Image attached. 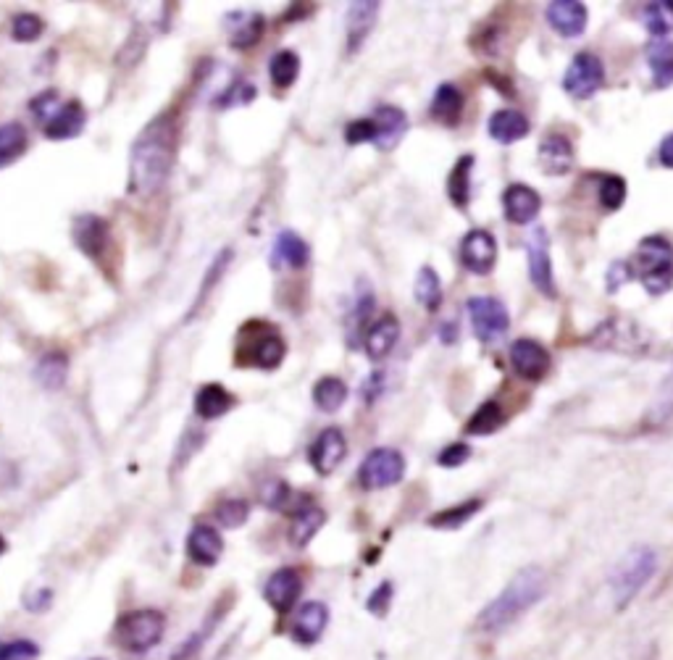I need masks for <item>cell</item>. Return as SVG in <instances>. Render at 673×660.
Masks as SVG:
<instances>
[{
    "label": "cell",
    "instance_id": "53",
    "mask_svg": "<svg viewBox=\"0 0 673 660\" xmlns=\"http://www.w3.org/2000/svg\"><path fill=\"white\" fill-rule=\"evenodd\" d=\"M390 600H392V584H382V587H379V590H376L374 595H371L369 608L374 613H379V616H382V613L387 611V605H390Z\"/></svg>",
    "mask_w": 673,
    "mask_h": 660
},
{
    "label": "cell",
    "instance_id": "33",
    "mask_svg": "<svg viewBox=\"0 0 673 660\" xmlns=\"http://www.w3.org/2000/svg\"><path fill=\"white\" fill-rule=\"evenodd\" d=\"M463 114V95L455 85H440L432 100V116L442 124H458Z\"/></svg>",
    "mask_w": 673,
    "mask_h": 660
},
{
    "label": "cell",
    "instance_id": "17",
    "mask_svg": "<svg viewBox=\"0 0 673 660\" xmlns=\"http://www.w3.org/2000/svg\"><path fill=\"white\" fill-rule=\"evenodd\" d=\"M550 27L563 37H579L589 22V11L579 0H555L545 11Z\"/></svg>",
    "mask_w": 673,
    "mask_h": 660
},
{
    "label": "cell",
    "instance_id": "55",
    "mask_svg": "<svg viewBox=\"0 0 673 660\" xmlns=\"http://www.w3.org/2000/svg\"><path fill=\"white\" fill-rule=\"evenodd\" d=\"M660 164L668 166V169H673V135H668L666 140L660 142Z\"/></svg>",
    "mask_w": 673,
    "mask_h": 660
},
{
    "label": "cell",
    "instance_id": "6",
    "mask_svg": "<svg viewBox=\"0 0 673 660\" xmlns=\"http://www.w3.org/2000/svg\"><path fill=\"white\" fill-rule=\"evenodd\" d=\"M589 345L597 350H613L624 355H645L652 345V337L639 327L637 321L629 319H605L600 327L592 332Z\"/></svg>",
    "mask_w": 673,
    "mask_h": 660
},
{
    "label": "cell",
    "instance_id": "39",
    "mask_svg": "<svg viewBox=\"0 0 673 660\" xmlns=\"http://www.w3.org/2000/svg\"><path fill=\"white\" fill-rule=\"evenodd\" d=\"M503 424H505V411L500 408V403L487 400V403H484L482 408H479V411L468 419L466 432L468 434H492V432H497Z\"/></svg>",
    "mask_w": 673,
    "mask_h": 660
},
{
    "label": "cell",
    "instance_id": "34",
    "mask_svg": "<svg viewBox=\"0 0 673 660\" xmlns=\"http://www.w3.org/2000/svg\"><path fill=\"white\" fill-rule=\"evenodd\" d=\"M24 150H27V129L19 121L0 124V169L14 164Z\"/></svg>",
    "mask_w": 673,
    "mask_h": 660
},
{
    "label": "cell",
    "instance_id": "35",
    "mask_svg": "<svg viewBox=\"0 0 673 660\" xmlns=\"http://www.w3.org/2000/svg\"><path fill=\"white\" fill-rule=\"evenodd\" d=\"M348 400V387L337 377H324L313 387V403L324 413H337Z\"/></svg>",
    "mask_w": 673,
    "mask_h": 660
},
{
    "label": "cell",
    "instance_id": "36",
    "mask_svg": "<svg viewBox=\"0 0 673 660\" xmlns=\"http://www.w3.org/2000/svg\"><path fill=\"white\" fill-rule=\"evenodd\" d=\"M471 166H474V156H463L447 179V195L458 208H466L471 198Z\"/></svg>",
    "mask_w": 673,
    "mask_h": 660
},
{
    "label": "cell",
    "instance_id": "42",
    "mask_svg": "<svg viewBox=\"0 0 673 660\" xmlns=\"http://www.w3.org/2000/svg\"><path fill=\"white\" fill-rule=\"evenodd\" d=\"M216 519H219V524L224 526V529H237V526H242L250 519V505L245 503V500H237V497L224 500V503L216 508Z\"/></svg>",
    "mask_w": 673,
    "mask_h": 660
},
{
    "label": "cell",
    "instance_id": "8",
    "mask_svg": "<svg viewBox=\"0 0 673 660\" xmlns=\"http://www.w3.org/2000/svg\"><path fill=\"white\" fill-rule=\"evenodd\" d=\"M468 319H471L476 337L487 342V345H495V342L503 340L508 327H511V316H508L505 303H500L497 298H489V295H479V298L468 300Z\"/></svg>",
    "mask_w": 673,
    "mask_h": 660
},
{
    "label": "cell",
    "instance_id": "43",
    "mask_svg": "<svg viewBox=\"0 0 673 660\" xmlns=\"http://www.w3.org/2000/svg\"><path fill=\"white\" fill-rule=\"evenodd\" d=\"M671 416H673V369L666 377V382H663V387L658 390V395H655V400H652L650 421H655V424H666Z\"/></svg>",
    "mask_w": 673,
    "mask_h": 660
},
{
    "label": "cell",
    "instance_id": "44",
    "mask_svg": "<svg viewBox=\"0 0 673 660\" xmlns=\"http://www.w3.org/2000/svg\"><path fill=\"white\" fill-rule=\"evenodd\" d=\"M45 22L37 14H16L14 22H11V35L19 43H32L37 37L43 35Z\"/></svg>",
    "mask_w": 673,
    "mask_h": 660
},
{
    "label": "cell",
    "instance_id": "56",
    "mask_svg": "<svg viewBox=\"0 0 673 660\" xmlns=\"http://www.w3.org/2000/svg\"><path fill=\"white\" fill-rule=\"evenodd\" d=\"M6 540H3V534H0V555H3V553H6Z\"/></svg>",
    "mask_w": 673,
    "mask_h": 660
},
{
    "label": "cell",
    "instance_id": "40",
    "mask_svg": "<svg viewBox=\"0 0 673 660\" xmlns=\"http://www.w3.org/2000/svg\"><path fill=\"white\" fill-rule=\"evenodd\" d=\"M642 22H645L647 32L652 37H663L673 29V3L671 0H660V3H650L642 11Z\"/></svg>",
    "mask_w": 673,
    "mask_h": 660
},
{
    "label": "cell",
    "instance_id": "30",
    "mask_svg": "<svg viewBox=\"0 0 673 660\" xmlns=\"http://www.w3.org/2000/svg\"><path fill=\"white\" fill-rule=\"evenodd\" d=\"M234 398L221 384H203L195 395V413L200 419H219L227 411H232Z\"/></svg>",
    "mask_w": 673,
    "mask_h": 660
},
{
    "label": "cell",
    "instance_id": "3",
    "mask_svg": "<svg viewBox=\"0 0 673 660\" xmlns=\"http://www.w3.org/2000/svg\"><path fill=\"white\" fill-rule=\"evenodd\" d=\"M658 568V555L652 547H634L629 553L616 563L613 574H610V590H613V600H616L618 611H624L626 605L645 590V584L650 582L652 574Z\"/></svg>",
    "mask_w": 673,
    "mask_h": 660
},
{
    "label": "cell",
    "instance_id": "18",
    "mask_svg": "<svg viewBox=\"0 0 673 660\" xmlns=\"http://www.w3.org/2000/svg\"><path fill=\"white\" fill-rule=\"evenodd\" d=\"M224 22H227L229 43L237 50H248L261 43L263 29H266V19L256 11H234V14H227Z\"/></svg>",
    "mask_w": 673,
    "mask_h": 660
},
{
    "label": "cell",
    "instance_id": "14",
    "mask_svg": "<svg viewBox=\"0 0 673 660\" xmlns=\"http://www.w3.org/2000/svg\"><path fill=\"white\" fill-rule=\"evenodd\" d=\"M311 466L319 471L321 476L332 474L342 461H345V455H348V440H345V434L337 426H326L324 432L313 440L311 445Z\"/></svg>",
    "mask_w": 673,
    "mask_h": 660
},
{
    "label": "cell",
    "instance_id": "10",
    "mask_svg": "<svg viewBox=\"0 0 673 660\" xmlns=\"http://www.w3.org/2000/svg\"><path fill=\"white\" fill-rule=\"evenodd\" d=\"M256 337H250L248 350H242L237 363H253L258 369H277L284 361L287 345H284L282 334L269 324H256Z\"/></svg>",
    "mask_w": 673,
    "mask_h": 660
},
{
    "label": "cell",
    "instance_id": "21",
    "mask_svg": "<svg viewBox=\"0 0 673 660\" xmlns=\"http://www.w3.org/2000/svg\"><path fill=\"white\" fill-rule=\"evenodd\" d=\"M187 553L198 566H216L224 555V540L213 526L200 524L187 537Z\"/></svg>",
    "mask_w": 673,
    "mask_h": 660
},
{
    "label": "cell",
    "instance_id": "50",
    "mask_svg": "<svg viewBox=\"0 0 673 660\" xmlns=\"http://www.w3.org/2000/svg\"><path fill=\"white\" fill-rule=\"evenodd\" d=\"M40 650L29 639H16L11 645H0V660H37Z\"/></svg>",
    "mask_w": 673,
    "mask_h": 660
},
{
    "label": "cell",
    "instance_id": "7",
    "mask_svg": "<svg viewBox=\"0 0 673 660\" xmlns=\"http://www.w3.org/2000/svg\"><path fill=\"white\" fill-rule=\"evenodd\" d=\"M405 476V458L392 448H376L363 458L358 482L363 490H387Z\"/></svg>",
    "mask_w": 673,
    "mask_h": 660
},
{
    "label": "cell",
    "instance_id": "32",
    "mask_svg": "<svg viewBox=\"0 0 673 660\" xmlns=\"http://www.w3.org/2000/svg\"><path fill=\"white\" fill-rule=\"evenodd\" d=\"M647 61H650L652 79L660 90L673 85V45L668 40H655L647 48Z\"/></svg>",
    "mask_w": 673,
    "mask_h": 660
},
{
    "label": "cell",
    "instance_id": "51",
    "mask_svg": "<svg viewBox=\"0 0 673 660\" xmlns=\"http://www.w3.org/2000/svg\"><path fill=\"white\" fill-rule=\"evenodd\" d=\"M468 455H471V448L468 445H463V442H455V445H447L445 450L440 453V466H445V469H458V466H463V463L468 461Z\"/></svg>",
    "mask_w": 673,
    "mask_h": 660
},
{
    "label": "cell",
    "instance_id": "52",
    "mask_svg": "<svg viewBox=\"0 0 673 660\" xmlns=\"http://www.w3.org/2000/svg\"><path fill=\"white\" fill-rule=\"evenodd\" d=\"M287 495H290V490H287V484L271 482V484H266V487H263L261 500L266 505H269V508H274V511H282L284 503H287Z\"/></svg>",
    "mask_w": 673,
    "mask_h": 660
},
{
    "label": "cell",
    "instance_id": "38",
    "mask_svg": "<svg viewBox=\"0 0 673 660\" xmlns=\"http://www.w3.org/2000/svg\"><path fill=\"white\" fill-rule=\"evenodd\" d=\"M269 74L274 87H279V90H287V87L295 85V79H298L300 74L298 53H292V50H279L277 56L269 61Z\"/></svg>",
    "mask_w": 673,
    "mask_h": 660
},
{
    "label": "cell",
    "instance_id": "22",
    "mask_svg": "<svg viewBox=\"0 0 673 660\" xmlns=\"http://www.w3.org/2000/svg\"><path fill=\"white\" fill-rule=\"evenodd\" d=\"M326 624H329V608L319 600H311V603L300 605V611L295 613V621H292V634L298 642L305 645H313L319 642L321 634H324Z\"/></svg>",
    "mask_w": 673,
    "mask_h": 660
},
{
    "label": "cell",
    "instance_id": "2",
    "mask_svg": "<svg viewBox=\"0 0 673 660\" xmlns=\"http://www.w3.org/2000/svg\"><path fill=\"white\" fill-rule=\"evenodd\" d=\"M547 595V579L545 571L537 566H529L518 571L511 582L505 584V590L492 600V603L479 613L476 626L487 634H497L516 624L518 618L529 613L534 605Z\"/></svg>",
    "mask_w": 673,
    "mask_h": 660
},
{
    "label": "cell",
    "instance_id": "37",
    "mask_svg": "<svg viewBox=\"0 0 673 660\" xmlns=\"http://www.w3.org/2000/svg\"><path fill=\"white\" fill-rule=\"evenodd\" d=\"M413 292H416V300L426 308V311H437V308H440L442 282L432 266H424V269L418 271L416 284H413Z\"/></svg>",
    "mask_w": 673,
    "mask_h": 660
},
{
    "label": "cell",
    "instance_id": "20",
    "mask_svg": "<svg viewBox=\"0 0 673 660\" xmlns=\"http://www.w3.org/2000/svg\"><path fill=\"white\" fill-rule=\"evenodd\" d=\"M311 261V248L298 232H282L271 248V266L274 269H303L305 263Z\"/></svg>",
    "mask_w": 673,
    "mask_h": 660
},
{
    "label": "cell",
    "instance_id": "19",
    "mask_svg": "<svg viewBox=\"0 0 673 660\" xmlns=\"http://www.w3.org/2000/svg\"><path fill=\"white\" fill-rule=\"evenodd\" d=\"M503 206L511 224H529L542 211V198H539V192L534 187L511 185L503 195Z\"/></svg>",
    "mask_w": 673,
    "mask_h": 660
},
{
    "label": "cell",
    "instance_id": "47",
    "mask_svg": "<svg viewBox=\"0 0 673 660\" xmlns=\"http://www.w3.org/2000/svg\"><path fill=\"white\" fill-rule=\"evenodd\" d=\"M61 106H64V103H61V95H58L56 90H45L43 95H37V98L29 103L35 119L43 121V124H48V121L58 114V108Z\"/></svg>",
    "mask_w": 673,
    "mask_h": 660
},
{
    "label": "cell",
    "instance_id": "28",
    "mask_svg": "<svg viewBox=\"0 0 673 660\" xmlns=\"http://www.w3.org/2000/svg\"><path fill=\"white\" fill-rule=\"evenodd\" d=\"M376 129H379V137H376V145L382 150H390L392 145L400 142V137L405 135L408 129V116L395 106H379L374 114Z\"/></svg>",
    "mask_w": 673,
    "mask_h": 660
},
{
    "label": "cell",
    "instance_id": "1",
    "mask_svg": "<svg viewBox=\"0 0 673 660\" xmlns=\"http://www.w3.org/2000/svg\"><path fill=\"white\" fill-rule=\"evenodd\" d=\"M179 129L171 114L153 119L142 129L129 156V192L140 198H153L171 174L177 158Z\"/></svg>",
    "mask_w": 673,
    "mask_h": 660
},
{
    "label": "cell",
    "instance_id": "45",
    "mask_svg": "<svg viewBox=\"0 0 673 660\" xmlns=\"http://www.w3.org/2000/svg\"><path fill=\"white\" fill-rule=\"evenodd\" d=\"M256 98V87L250 85V82H234L224 90V95L216 98V106L219 108H232V106H245L250 100Z\"/></svg>",
    "mask_w": 673,
    "mask_h": 660
},
{
    "label": "cell",
    "instance_id": "11",
    "mask_svg": "<svg viewBox=\"0 0 673 660\" xmlns=\"http://www.w3.org/2000/svg\"><path fill=\"white\" fill-rule=\"evenodd\" d=\"M526 258H529V274L532 282L542 295L555 298V279L553 263H550V240L542 227H537L526 240Z\"/></svg>",
    "mask_w": 673,
    "mask_h": 660
},
{
    "label": "cell",
    "instance_id": "15",
    "mask_svg": "<svg viewBox=\"0 0 673 660\" xmlns=\"http://www.w3.org/2000/svg\"><path fill=\"white\" fill-rule=\"evenodd\" d=\"M74 242L87 258H100L111 245V229L108 221L95 213H82L74 221Z\"/></svg>",
    "mask_w": 673,
    "mask_h": 660
},
{
    "label": "cell",
    "instance_id": "31",
    "mask_svg": "<svg viewBox=\"0 0 673 660\" xmlns=\"http://www.w3.org/2000/svg\"><path fill=\"white\" fill-rule=\"evenodd\" d=\"M35 377L45 390H61L69 377V358L64 353H45L37 361Z\"/></svg>",
    "mask_w": 673,
    "mask_h": 660
},
{
    "label": "cell",
    "instance_id": "12",
    "mask_svg": "<svg viewBox=\"0 0 673 660\" xmlns=\"http://www.w3.org/2000/svg\"><path fill=\"white\" fill-rule=\"evenodd\" d=\"M300 592H303V576L298 568H279L269 576V582L263 587L266 603L277 613H290L292 605L298 603Z\"/></svg>",
    "mask_w": 673,
    "mask_h": 660
},
{
    "label": "cell",
    "instance_id": "24",
    "mask_svg": "<svg viewBox=\"0 0 673 660\" xmlns=\"http://www.w3.org/2000/svg\"><path fill=\"white\" fill-rule=\"evenodd\" d=\"M87 124V114L82 103L71 100L58 108V114L45 124V137L50 140H71V137L82 135V129Z\"/></svg>",
    "mask_w": 673,
    "mask_h": 660
},
{
    "label": "cell",
    "instance_id": "5",
    "mask_svg": "<svg viewBox=\"0 0 673 660\" xmlns=\"http://www.w3.org/2000/svg\"><path fill=\"white\" fill-rule=\"evenodd\" d=\"M166 632V618L161 611H129L119 616L114 626L116 642L127 653H148L163 639Z\"/></svg>",
    "mask_w": 673,
    "mask_h": 660
},
{
    "label": "cell",
    "instance_id": "13",
    "mask_svg": "<svg viewBox=\"0 0 673 660\" xmlns=\"http://www.w3.org/2000/svg\"><path fill=\"white\" fill-rule=\"evenodd\" d=\"M511 366L526 382H539L550 371V353L537 340H516L511 348Z\"/></svg>",
    "mask_w": 673,
    "mask_h": 660
},
{
    "label": "cell",
    "instance_id": "54",
    "mask_svg": "<svg viewBox=\"0 0 673 660\" xmlns=\"http://www.w3.org/2000/svg\"><path fill=\"white\" fill-rule=\"evenodd\" d=\"M53 600V592L50 590H40L35 597H24V605H27L32 613H40L48 608V603Z\"/></svg>",
    "mask_w": 673,
    "mask_h": 660
},
{
    "label": "cell",
    "instance_id": "46",
    "mask_svg": "<svg viewBox=\"0 0 673 660\" xmlns=\"http://www.w3.org/2000/svg\"><path fill=\"white\" fill-rule=\"evenodd\" d=\"M600 200L603 208L608 211H618L626 200V182L621 177H605L603 187H600Z\"/></svg>",
    "mask_w": 673,
    "mask_h": 660
},
{
    "label": "cell",
    "instance_id": "16",
    "mask_svg": "<svg viewBox=\"0 0 673 660\" xmlns=\"http://www.w3.org/2000/svg\"><path fill=\"white\" fill-rule=\"evenodd\" d=\"M461 261L468 271L474 274H489L497 261V242L495 237L484 232V229H474L468 232L461 242Z\"/></svg>",
    "mask_w": 673,
    "mask_h": 660
},
{
    "label": "cell",
    "instance_id": "4",
    "mask_svg": "<svg viewBox=\"0 0 673 660\" xmlns=\"http://www.w3.org/2000/svg\"><path fill=\"white\" fill-rule=\"evenodd\" d=\"M639 282L650 295H663L673 287V245L663 237H645L639 242L634 266Z\"/></svg>",
    "mask_w": 673,
    "mask_h": 660
},
{
    "label": "cell",
    "instance_id": "23",
    "mask_svg": "<svg viewBox=\"0 0 673 660\" xmlns=\"http://www.w3.org/2000/svg\"><path fill=\"white\" fill-rule=\"evenodd\" d=\"M539 164L553 177L568 174L571 166H574V145L563 135L545 137V140L539 142Z\"/></svg>",
    "mask_w": 673,
    "mask_h": 660
},
{
    "label": "cell",
    "instance_id": "9",
    "mask_svg": "<svg viewBox=\"0 0 673 660\" xmlns=\"http://www.w3.org/2000/svg\"><path fill=\"white\" fill-rule=\"evenodd\" d=\"M605 82V66L595 53H576L571 66H568L566 77H563V90L571 98L587 100L603 87Z\"/></svg>",
    "mask_w": 673,
    "mask_h": 660
},
{
    "label": "cell",
    "instance_id": "49",
    "mask_svg": "<svg viewBox=\"0 0 673 660\" xmlns=\"http://www.w3.org/2000/svg\"><path fill=\"white\" fill-rule=\"evenodd\" d=\"M379 137V129H376L374 119H355L350 121L348 129H345V140L350 145H361V142H376Z\"/></svg>",
    "mask_w": 673,
    "mask_h": 660
},
{
    "label": "cell",
    "instance_id": "25",
    "mask_svg": "<svg viewBox=\"0 0 673 660\" xmlns=\"http://www.w3.org/2000/svg\"><path fill=\"white\" fill-rule=\"evenodd\" d=\"M397 340H400V321L395 316H384L369 329L363 348H366V355L371 361H384L395 350Z\"/></svg>",
    "mask_w": 673,
    "mask_h": 660
},
{
    "label": "cell",
    "instance_id": "48",
    "mask_svg": "<svg viewBox=\"0 0 673 660\" xmlns=\"http://www.w3.org/2000/svg\"><path fill=\"white\" fill-rule=\"evenodd\" d=\"M229 261H232V250H229V248L224 250V253H219V256H216V261L211 263V269H208L206 279H203V287H200V292H198V303H203V300H206L208 292H211L213 287L219 284V279L224 277V271H227Z\"/></svg>",
    "mask_w": 673,
    "mask_h": 660
},
{
    "label": "cell",
    "instance_id": "27",
    "mask_svg": "<svg viewBox=\"0 0 673 660\" xmlns=\"http://www.w3.org/2000/svg\"><path fill=\"white\" fill-rule=\"evenodd\" d=\"M376 16H379V3H369V0H358L348 8V45L350 53L361 48L363 40L371 35L374 29Z\"/></svg>",
    "mask_w": 673,
    "mask_h": 660
},
{
    "label": "cell",
    "instance_id": "26",
    "mask_svg": "<svg viewBox=\"0 0 673 660\" xmlns=\"http://www.w3.org/2000/svg\"><path fill=\"white\" fill-rule=\"evenodd\" d=\"M489 135L492 140L503 142V145H511V142L524 140L529 135V119L524 114H518L513 108H503L497 114L489 116Z\"/></svg>",
    "mask_w": 673,
    "mask_h": 660
},
{
    "label": "cell",
    "instance_id": "41",
    "mask_svg": "<svg viewBox=\"0 0 673 660\" xmlns=\"http://www.w3.org/2000/svg\"><path fill=\"white\" fill-rule=\"evenodd\" d=\"M482 508V500H468V503L453 505V508H445V511L434 513L429 524L437 526V529H458L461 524H466L476 511Z\"/></svg>",
    "mask_w": 673,
    "mask_h": 660
},
{
    "label": "cell",
    "instance_id": "29",
    "mask_svg": "<svg viewBox=\"0 0 673 660\" xmlns=\"http://www.w3.org/2000/svg\"><path fill=\"white\" fill-rule=\"evenodd\" d=\"M326 521V513L321 511L319 505H308V508H300L298 513H295V519H292L290 524V545L298 547V550H303L308 542L319 534V529L324 526Z\"/></svg>",
    "mask_w": 673,
    "mask_h": 660
}]
</instances>
